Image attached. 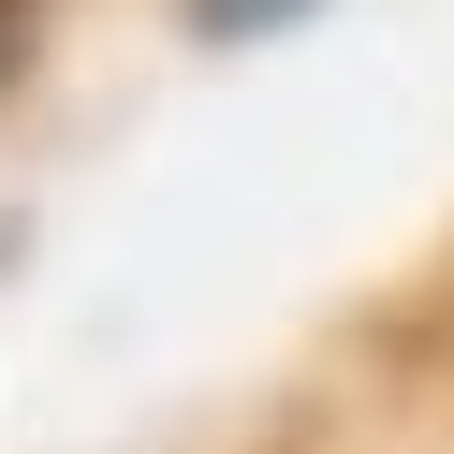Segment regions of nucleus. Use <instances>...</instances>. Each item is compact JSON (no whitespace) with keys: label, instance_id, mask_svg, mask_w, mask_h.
<instances>
[{"label":"nucleus","instance_id":"nucleus-2","mask_svg":"<svg viewBox=\"0 0 454 454\" xmlns=\"http://www.w3.org/2000/svg\"><path fill=\"white\" fill-rule=\"evenodd\" d=\"M15 30H30V0H0V59H15Z\"/></svg>","mask_w":454,"mask_h":454},{"label":"nucleus","instance_id":"nucleus-1","mask_svg":"<svg viewBox=\"0 0 454 454\" xmlns=\"http://www.w3.org/2000/svg\"><path fill=\"white\" fill-rule=\"evenodd\" d=\"M308 0H191V30L206 44H264V30H294Z\"/></svg>","mask_w":454,"mask_h":454}]
</instances>
